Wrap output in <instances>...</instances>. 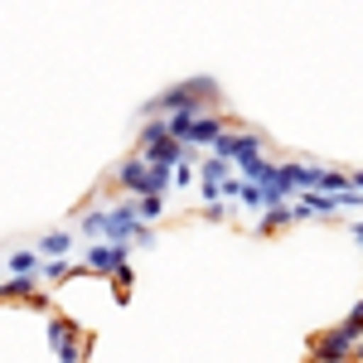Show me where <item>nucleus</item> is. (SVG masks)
Here are the masks:
<instances>
[{
    "mask_svg": "<svg viewBox=\"0 0 363 363\" xmlns=\"http://www.w3.org/2000/svg\"><path fill=\"white\" fill-rule=\"evenodd\" d=\"M78 228H83V238H112V242H136V247H150V242H155V233H150L145 218H140L136 194H126L116 208L78 213Z\"/></svg>",
    "mask_w": 363,
    "mask_h": 363,
    "instance_id": "1",
    "label": "nucleus"
},
{
    "mask_svg": "<svg viewBox=\"0 0 363 363\" xmlns=\"http://www.w3.org/2000/svg\"><path fill=\"white\" fill-rule=\"evenodd\" d=\"M213 92H218V83H213V78H189V83L165 87L155 102H145V107H140V116H169V112H184V107L203 112V107L213 102Z\"/></svg>",
    "mask_w": 363,
    "mask_h": 363,
    "instance_id": "2",
    "label": "nucleus"
},
{
    "mask_svg": "<svg viewBox=\"0 0 363 363\" xmlns=\"http://www.w3.org/2000/svg\"><path fill=\"white\" fill-rule=\"evenodd\" d=\"M136 242H112V238H92V247L83 252V267L87 272H102V277H116L126 267V252Z\"/></svg>",
    "mask_w": 363,
    "mask_h": 363,
    "instance_id": "3",
    "label": "nucleus"
},
{
    "mask_svg": "<svg viewBox=\"0 0 363 363\" xmlns=\"http://www.w3.org/2000/svg\"><path fill=\"white\" fill-rule=\"evenodd\" d=\"M49 344H54V354L63 363H78L87 354V339H83V330L68 320V315H49Z\"/></svg>",
    "mask_w": 363,
    "mask_h": 363,
    "instance_id": "4",
    "label": "nucleus"
},
{
    "mask_svg": "<svg viewBox=\"0 0 363 363\" xmlns=\"http://www.w3.org/2000/svg\"><path fill=\"white\" fill-rule=\"evenodd\" d=\"M213 155H223V160H252V155H267V136H233V131H223V136L213 140Z\"/></svg>",
    "mask_w": 363,
    "mask_h": 363,
    "instance_id": "5",
    "label": "nucleus"
},
{
    "mask_svg": "<svg viewBox=\"0 0 363 363\" xmlns=\"http://www.w3.org/2000/svg\"><path fill=\"white\" fill-rule=\"evenodd\" d=\"M310 354H315V359H354V354H363V344L354 335H344V330H330L325 339L310 344Z\"/></svg>",
    "mask_w": 363,
    "mask_h": 363,
    "instance_id": "6",
    "label": "nucleus"
},
{
    "mask_svg": "<svg viewBox=\"0 0 363 363\" xmlns=\"http://www.w3.org/2000/svg\"><path fill=\"white\" fill-rule=\"evenodd\" d=\"M145 174H150V160L136 150L131 160L116 165V189H121V194H145Z\"/></svg>",
    "mask_w": 363,
    "mask_h": 363,
    "instance_id": "7",
    "label": "nucleus"
},
{
    "mask_svg": "<svg viewBox=\"0 0 363 363\" xmlns=\"http://www.w3.org/2000/svg\"><path fill=\"white\" fill-rule=\"evenodd\" d=\"M39 272H10V277L0 281V301H29L34 291H39Z\"/></svg>",
    "mask_w": 363,
    "mask_h": 363,
    "instance_id": "8",
    "label": "nucleus"
},
{
    "mask_svg": "<svg viewBox=\"0 0 363 363\" xmlns=\"http://www.w3.org/2000/svg\"><path fill=\"white\" fill-rule=\"evenodd\" d=\"M223 131H228V121H223V116H213V112H199V116H194V126H189V136H184V140H189V145H213V140L223 136Z\"/></svg>",
    "mask_w": 363,
    "mask_h": 363,
    "instance_id": "9",
    "label": "nucleus"
},
{
    "mask_svg": "<svg viewBox=\"0 0 363 363\" xmlns=\"http://www.w3.org/2000/svg\"><path fill=\"white\" fill-rule=\"evenodd\" d=\"M301 213H296V203L291 199H277V203H267L262 208V223H257V233H277V228H286V223H296Z\"/></svg>",
    "mask_w": 363,
    "mask_h": 363,
    "instance_id": "10",
    "label": "nucleus"
},
{
    "mask_svg": "<svg viewBox=\"0 0 363 363\" xmlns=\"http://www.w3.org/2000/svg\"><path fill=\"white\" fill-rule=\"evenodd\" d=\"M291 179H296V189L306 194V189H320V179H325V165H310V160H291Z\"/></svg>",
    "mask_w": 363,
    "mask_h": 363,
    "instance_id": "11",
    "label": "nucleus"
},
{
    "mask_svg": "<svg viewBox=\"0 0 363 363\" xmlns=\"http://www.w3.org/2000/svg\"><path fill=\"white\" fill-rule=\"evenodd\" d=\"M165 136H174L165 116H145V126H140V136H136V150H145V145H155V140H165Z\"/></svg>",
    "mask_w": 363,
    "mask_h": 363,
    "instance_id": "12",
    "label": "nucleus"
},
{
    "mask_svg": "<svg viewBox=\"0 0 363 363\" xmlns=\"http://www.w3.org/2000/svg\"><path fill=\"white\" fill-rule=\"evenodd\" d=\"M5 267H10V272H39V267H44V252L39 247H20V252L5 257Z\"/></svg>",
    "mask_w": 363,
    "mask_h": 363,
    "instance_id": "13",
    "label": "nucleus"
},
{
    "mask_svg": "<svg viewBox=\"0 0 363 363\" xmlns=\"http://www.w3.org/2000/svg\"><path fill=\"white\" fill-rule=\"evenodd\" d=\"M39 277L44 281H68V277H78V267H68V257H44V267H39Z\"/></svg>",
    "mask_w": 363,
    "mask_h": 363,
    "instance_id": "14",
    "label": "nucleus"
},
{
    "mask_svg": "<svg viewBox=\"0 0 363 363\" xmlns=\"http://www.w3.org/2000/svg\"><path fill=\"white\" fill-rule=\"evenodd\" d=\"M39 252L44 257H68L73 252V233H44L39 238Z\"/></svg>",
    "mask_w": 363,
    "mask_h": 363,
    "instance_id": "15",
    "label": "nucleus"
},
{
    "mask_svg": "<svg viewBox=\"0 0 363 363\" xmlns=\"http://www.w3.org/2000/svg\"><path fill=\"white\" fill-rule=\"evenodd\" d=\"M136 203H140V218H145V223H155V218L165 213V194H136Z\"/></svg>",
    "mask_w": 363,
    "mask_h": 363,
    "instance_id": "16",
    "label": "nucleus"
},
{
    "mask_svg": "<svg viewBox=\"0 0 363 363\" xmlns=\"http://www.w3.org/2000/svg\"><path fill=\"white\" fill-rule=\"evenodd\" d=\"M349 184H354V174H344V169H325V179H320V189H330V194L349 189Z\"/></svg>",
    "mask_w": 363,
    "mask_h": 363,
    "instance_id": "17",
    "label": "nucleus"
},
{
    "mask_svg": "<svg viewBox=\"0 0 363 363\" xmlns=\"http://www.w3.org/2000/svg\"><path fill=\"white\" fill-rule=\"evenodd\" d=\"M194 179H199V169H194V155H184V160L174 165V184H179V189H189Z\"/></svg>",
    "mask_w": 363,
    "mask_h": 363,
    "instance_id": "18",
    "label": "nucleus"
},
{
    "mask_svg": "<svg viewBox=\"0 0 363 363\" xmlns=\"http://www.w3.org/2000/svg\"><path fill=\"white\" fill-rule=\"evenodd\" d=\"M339 330H344V335H354V339H363V301H359L354 310H349V320H344Z\"/></svg>",
    "mask_w": 363,
    "mask_h": 363,
    "instance_id": "19",
    "label": "nucleus"
},
{
    "mask_svg": "<svg viewBox=\"0 0 363 363\" xmlns=\"http://www.w3.org/2000/svg\"><path fill=\"white\" fill-rule=\"evenodd\" d=\"M349 233H354V242H359V247H363V223H354V228H349Z\"/></svg>",
    "mask_w": 363,
    "mask_h": 363,
    "instance_id": "20",
    "label": "nucleus"
},
{
    "mask_svg": "<svg viewBox=\"0 0 363 363\" xmlns=\"http://www.w3.org/2000/svg\"><path fill=\"white\" fill-rule=\"evenodd\" d=\"M354 184H359V189H363V169H354Z\"/></svg>",
    "mask_w": 363,
    "mask_h": 363,
    "instance_id": "21",
    "label": "nucleus"
}]
</instances>
